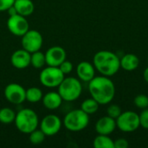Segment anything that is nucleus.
Wrapping results in <instances>:
<instances>
[{
	"label": "nucleus",
	"instance_id": "nucleus-1",
	"mask_svg": "<svg viewBox=\"0 0 148 148\" xmlns=\"http://www.w3.org/2000/svg\"><path fill=\"white\" fill-rule=\"evenodd\" d=\"M88 91L93 99L100 105L109 104L115 96V86L108 76H95L88 82Z\"/></svg>",
	"mask_w": 148,
	"mask_h": 148
},
{
	"label": "nucleus",
	"instance_id": "nucleus-2",
	"mask_svg": "<svg viewBox=\"0 0 148 148\" xmlns=\"http://www.w3.org/2000/svg\"><path fill=\"white\" fill-rule=\"evenodd\" d=\"M93 64L101 75L111 77L121 69L120 57L109 50H101L95 54Z\"/></svg>",
	"mask_w": 148,
	"mask_h": 148
},
{
	"label": "nucleus",
	"instance_id": "nucleus-3",
	"mask_svg": "<svg viewBox=\"0 0 148 148\" xmlns=\"http://www.w3.org/2000/svg\"><path fill=\"white\" fill-rule=\"evenodd\" d=\"M15 126L16 129L25 134H29L37 128L39 118L36 113L30 108H23L16 114Z\"/></svg>",
	"mask_w": 148,
	"mask_h": 148
},
{
	"label": "nucleus",
	"instance_id": "nucleus-4",
	"mask_svg": "<svg viewBox=\"0 0 148 148\" xmlns=\"http://www.w3.org/2000/svg\"><path fill=\"white\" fill-rule=\"evenodd\" d=\"M57 88V92L65 101H76L81 96L82 92L81 81L73 76L65 77Z\"/></svg>",
	"mask_w": 148,
	"mask_h": 148
},
{
	"label": "nucleus",
	"instance_id": "nucleus-5",
	"mask_svg": "<svg viewBox=\"0 0 148 148\" xmlns=\"http://www.w3.org/2000/svg\"><path fill=\"white\" fill-rule=\"evenodd\" d=\"M64 127L70 132H80L84 130L89 124V115L81 108L69 111L63 118Z\"/></svg>",
	"mask_w": 148,
	"mask_h": 148
},
{
	"label": "nucleus",
	"instance_id": "nucleus-6",
	"mask_svg": "<svg viewBox=\"0 0 148 148\" xmlns=\"http://www.w3.org/2000/svg\"><path fill=\"white\" fill-rule=\"evenodd\" d=\"M65 78V75L61 71L59 67L48 66L44 68L39 75L41 84L49 88H58Z\"/></svg>",
	"mask_w": 148,
	"mask_h": 148
},
{
	"label": "nucleus",
	"instance_id": "nucleus-7",
	"mask_svg": "<svg viewBox=\"0 0 148 148\" xmlns=\"http://www.w3.org/2000/svg\"><path fill=\"white\" fill-rule=\"evenodd\" d=\"M115 121L117 128L123 133H133L140 127L139 114L131 110L122 112Z\"/></svg>",
	"mask_w": 148,
	"mask_h": 148
},
{
	"label": "nucleus",
	"instance_id": "nucleus-8",
	"mask_svg": "<svg viewBox=\"0 0 148 148\" xmlns=\"http://www.w3.org/2000/svg\"><path fill=\"white\" fill-rule=\"evenodd\" d=\"M43 39L42 34L36 29H29L21 36V43L23 49L30 54L41 49Z\"/></svg>",
	"mask_w": 148,
	"mask_h": 148
},
{
	"label": "nucleus",
	"instance_id": "nucleus-9",
	"mask_svg": "<svg viewBox=\"0 0 148 148\" xmlns=\"http://www.w3.org/2000/svg\"><path fill=\"white\" fill-rule=\"evenodd\" d=\"M5 99L14 105L22 104L26 101V89L18 83H10L3 90Z\"/></svg>",
	"mask_w": 148,
	"mask_h": 148
},
{
	"label": "nucleus",
	"instance_id": "nucleus-10",
	"mask_svg": "<svg viewBox=\"0 0 148 148\" xmlns=\"http://www.w3.org/2000/svg\"><path fill=\"white\" fill-rule=\"evenodd\" d=\"M7 28L14 36H22L29 29V24L26 16L16 14L9 16L7 20Z\"/></svg>",
	"mask_w": 148,
	"mask_h": 148
},
{
	"label": "nucleus",
	"instance_id": "nucleus-11",
	"mask_svg": "<svg viewBox=\"0 0 148 148\" xmlns=\"http://www.w3.org/2000/svg\"><path fill=\"white\" fill-rule=\"evenodd\" d=\"M39 126L40 129L46 136H54L61 130L62 121L56 114H48L42 118Z\"/></svg>",
	"mask_w": 148,
	"mask_h": 148
},
{
	"label": "nucleus",
	"instance_id": "nucleus-12",
	"mask_svg": "<svg viewBox=\"0 0 148 148\" xmlns=\"http://www.w3.org/2000/svg\"><path fill=\"white\" fill-rule=\"evenodd\" d=\"M46 64L48 66L59 67L60 64L66 60L67 53L61 46H52L45 53Z\"/></svg>",
	"mask_w": 148,
	"mask_h": 148
},
{
	"label": "nucleus",
	"instance_id": "nucleus-13",
	"mask_svg": "<svg viewBox=\"0 0 148 148\" xmlns=\"http://www.w3.org/2000/svg\"><path fill=\"white\" fill-rule=\"evenodd\" d=\"M10 63L16 69H24L30 65V53L23 49L14 51L10 56Z\"/></svg>",
	"mask_w": 148,
	"mask_h": 148
},
{
	"label": "nucleus",
	"instance_id": "nucleus-14",
	"mask_svg": "<svg viewBox=\"0 0 148 148\" xmlns=\"http://www.w3.org/2000/svg\"><path fill=\"white\" fill-rule=\"evenodd\" d=\"M117 128L116 121L108 115L100 118L95 123V131L98 134L110 135Z\"/></svg>",
	"mask_w": 148,
	"mask_h": 148
},
{
	"label": "nucleus",
	"instance_id": "nucleus-15",
	"mask_svg": "<svg viewBox=\"0 0 148 148\" xmlns=\"http://www.w3.org/2000/svg\"><path fill=\"white\" fill-rule=\"evenodd\" d=\"M76 75L81 82H89L95 76V68L89 62H81L76 67Z\"/></svg>",
	"mask_w": 148,
	"mask_h": 148
},
{
	"label": "nucleus",
	"instance_id": "nucleus-16",
	"mask_svg": "<svg viewBox=\"0 0 148 148\" xmlns=\"http://www.w3.org/2000/svg\"><path fill=\"white\" fill-rule=\"evenodd\" d=\"M42 101L45 108L49 110H56L61 107L63 100L58 92L51 91L43 95Z\"/></svg>",
	"mask_w": 148,
	"mask_h": 148
},
{
	"label": "nucleus",
	"instance_id": "nucleus-17",
	"mask_svg": "<svg viewBox=\"0 0 148 148\" xmlns=\"http://www.w3.org/2000/svg\"><path fill=\"white\" fill-rule=\"evenodd\" d=\"M121 68L126 71H134L138 69L140 65L139 57L132 53L124 55L122 57H120Z\"/></svg>",
	"mask_w": 148,
	"mask_h": 148
},
{
	"label": "nucleus",
	"instance_id": "nucleus-18",
	"mask_svg": "<svg viewBox=\"0 0 148 148\" xmlns=\"http://www.w3.org/2000/svg\"><path fill=\"white\" fill-rule=\"evenodd\" d=\"M14 7L17 14L23 16H30L35 10V4L32 0H15Z\"/></svg>",
	"mask_w": 148,
	"mask_h": 148
},
{
	"label": "nucleus",
	"instance_id": "nucleus-19",
	"mask_svg": "<svg viewBox=\"0 0 148 148\" xmlns=\"http://www.w3.org/2000/svg\"><path fill=\"white\" fill-rule=\"evenodd\" d=\"M93 146L95 148H114V142L109 135L98 134L93 141Z\"/></svg>",
	"mask_w": 148,
	"mask_h": 148
},
{
	"label": "nucleus",
	"instance_id": "nucleus-20",
	"mask_svg": "<svg viewBox=\"0 0 148 148\" xmlns=\"http://www.w3.org/2000/svg\"><path fill=\"white\" fill-rule=\"evenodd\" d=\"M43 96L42 91L37 87H31L26 89V101L30 103H37L42 101Z\"/></svg>",
	"mask_w": 148,
	"mask_h": 148
},
{
	"label": "nucleus",
	"instance_id": "nucleus-21",
	"mask_svg": "<svg viewBox=\"0 0 148 148\" xmlns=\"http://www.w3.org/2000/svg\"><path fill=\"white\" fill-rule=\"evenodd\" d=\"M99 106L100 104L92 97L91 98H88L86 100H84L82 104H81V109L82 111H84L86 114H88V115L94 114H95L98 109H99Z\"/></svg>",
	"mask_w": 148,
	"mask_h": 148
},
{
	"label": "nucleus",
	"instance_id": "nucleus-22",
	"mask_svg": "<svg viewBox=\"0 0 148 148\" xmlns=\"http://www.w3.org/2000/svg\"><path fill=\"white\" fill-rule=\"evenodd\" d=\"M46 64L45 54L40 50L30 54V65L35 69H42Z\"/></svg>",
	"mask_w": 148,
	"mask_h": 148
},
{
	"label": "nucleus",
	"instance_id": "nucleus-23",
	"mask_svg": "<svg viewBox=\"0 0 148 148\" xmlns=\"http://www.w3.org/2000/svg\"><path fill=\"white\" fill-rule=\"evenodd\" d=\"M15 111L10 108H2L0 109V122L5 125L11 124L15 121Z\"/></svg>",
	"mask_w": 148,
	"mask_h": 148
},
{
	"label": "nucleus",
	"instance_id": "nucleus-24",
	"mask_svg": "<svg viewBox=\"0 0 148 148\" xmlns=\"http://www.w3.org/2000/svg\"><path fill=\"white\" fill-rule=\"evenodd\" d=\"M46 135L41 129H35L29 134V141L32 145H40L45 140Z\"/></svg>",
	"mask_w": 148,
	"mask_h": 148
},
{
	"label": "nucleus",
	"instance_id": "nucleus-25",
	"mask_svg": "<svg viewBox=\"0 0 148 148\" xmlns=\"http://www.w3.org/2000/svg\"><path fill=\"white\" fill-rule=\"evenodd\" d=\"M134 105L140 108V109H145L148 108V96L144 95V94H140L138 95L137 96H135L134 100Z\"/></svg>",
	"mask_w": 148,
	"mask_h": 148
},
{
	"label": "nucleus",
	"instance_id": "nucleus-26",
	"mask_svg": "<svg viewBox=\"0 0 148 148\" xmlns=\"http://www.w3.org/2000/svg\"><path fill=\"white\" fill-rule=\"evenodd\" d=\"M121 113H122L121 108L117 104H111L107 108V115H108L111 118H114L115 120L120 116V114Z\"/></svg>",
	"mask_w": 148,
	"mask_h": 148
},
{
	"label": "nucleus",
	"instance_id": "nucleus-27",
	"mask_svg": "<svg viewBox=\"0 0 148 148\" xmlns=\"http://www.w3.org/2000/svg\"><path fill=\"white\" fill-rule=\"evenodd\" d=\"M140 118V125L144 129H148V108L142 109L140 114H139Z\"/></svg>",
	"mask_w": 148,
	"mask_h": 148
},
{
	"label": "nucleus",
	"instance_id": "nucleus-28",
	"mask_svg": "<svg viewBox=\"0 0 148 148\" xmlns=\"http://www.w3.org/2000/svg\"><path fill=\"white\" fill-rule=\"evenodd\" d=\"M59 69H61V71L66 75H69L72 72L73 69H74V66H73V63L69 61H67L65 60L64 62H62L60 66H59Z\"/></svg>",
	"mask_w": 148,
	"mask_h": 148
},
{
	"label": "nucleus",
	"instance_id": "nucleus-29",
	"mask_svg": "<svg viewBox=\"0 0 148 148\" xmlns=\"http://www.w3.org/2000/svg\"><path fill=\"white\" fill-rule=\"evenodd\" d=\"M15 3V0H0V12L7 11Z\"/></svg>",
	"mask_w": 148,
	"mask_h": 148
},
{
	"label": "nucleus",
	"instance_id": "nucleus-30",
	"mask_svg": "<svg viewBox=\"0 0 148 148\" xmlns=\"http://www.w3.org/2000/svg\"><path fill=\"white\" fill-rule=\"evenodd\" d=\"M114 142V148H127L129 147V143L125 138H119Z\"/></svg>",
	"mask_w": 148,
	"mask_h": 148
},
{
	"label": "nucleus",
	"instance_id": "nucleus-31",
	"mask_svg": "<svg viewBox=\"0 0 148 148\" xmlns=\"http://www.w3.org/2000/svg\"><path fill=\"white\" fill-rule=\"evenodd\" d=\"M143 77H144V80L146 81V82L148 83V67L143 72Z\"/></svg>",
	"mask_w": 148,
	"mask_h": 148
},
{
	"label": "nucleus",
	"instance_id": "nucleus-32",
	"mask_svg": "<svg viewBox=\"0 0 148 148\" xmlns=\"http://www.w3.org/2000/svg\"><path fill=\"white\" fill-rule=\"evenodd\" d=\"M147 62H148V56H147Z\"/></svg>",
	"mask_w": 148,
	"mask_h": 148
}]
</instances>
